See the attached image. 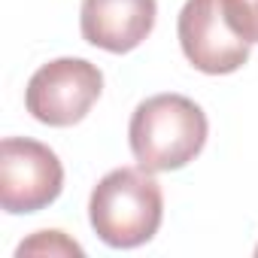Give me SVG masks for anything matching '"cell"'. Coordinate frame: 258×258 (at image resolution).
<instances>
[{
	"instance_id": "cell-6",
	"label": "cell",
	"mask_w": 258,
	"mask_h": 258,
	"mask_svg": "<svg viewBox=\"0 0 258 258\" xmlns=\"http://www.w3.org/2000/svg\"><path fill=\"white\" fill-rule=\"evenodd\" d=\"M155 16V0H82L79 31L85 43L112 55H124L152 34Z\"/></svg>"
},
{
	"instance_id": "cell-8",
	"label": "cell",
	"mask_w": 258,
	"mask_h": 258,
	"mask_svg": "<svg viewBox=\"0 0 258 258\" xmlns=\"http://www.w3.org/2000/svg\"><path fill=\"white\" fill-rule=\"evenodd\" d=\"M222 4L234 31L255 46L258 43V0H222Z\"/></svg>"
},
{
	"instance_id": "cell-1",
	"label": "cell",
	"mask_w": 258,
	"mask_h": 258,
	"mask_svg": "<svg viewBox=\"0 0 258 258\" xmlns=\"http://www.w3.org/2000/svg\"><path fill=\"white\" fill-rule=\"evenodd\" d=\"M210 137L207 112L185 94H152L137 103L127 140L137 164L149 173H170L195 161Z\"/></svg>"
},
{
	"instance_id": "cell-2",
	"label": "cell",
	"mask_w": 258,
	"mask_h": 258,
	"mask_svg": "<svg viewBox=\"0 0 258 258\" xmlns=\"http://www.w3.org/2000/svg\"><path fill=\"white\" fill-rule=\"evenodd\" d=\"M164 219V191L143 167L109 170L88 198V222L112 249H137L149 243Z\"/></svg>"
},
{
	"instance_id": "cell-7",
	"label": "cell",
	"mask_w": 258,
	"mask_h": 258,
	"mask_svg": "<svg viewBox=\"0 0 258 258\" xmlns=\"http://www.w3.org/2000/svg\"><path fill=\"white\" fill-rule=\"evenodd\" d=\"M19 258L25 255H82V246L70 240L64 231H37L31 240H25L16 249Z\"/></svg>"
},
{
	"instance_id": "cell-4",
	"label": "cell",
	"mask_w": 258,
	"mask_h": 258,
	"mask_svg": "<svg viewBox=\"0 0 258 258\" xmlns=\"http://www.w3.org/2000/svg\"><path fill=\"white\" fill-rule=\"evenodd\" d=\"M64 188L61 158L40 140L7 137L0 143V207L10 216L40 213Z\"/></svg>"
},
{
	"instance_id": "cell-5",
	"label": "cell",
	"mask_w": 258,
	"mask_h": 258,
	"mask_svg": "<svg viewBox=\"0 0 258 258\" xmlns=\"http://www.w3.org/2000/svg\"><path fill=\"white\" fill-rule=\"evenodd\" d=\"M176 37L188 64L207 76H228L240 70L252 52V43L234 31L222 0H185Z\"/></svg>"
},
{
	"instance_id": "cell-3",
	"label": "cell",
	"mask_w": 258,
	"mask_h": 258,
	"mask_svg": "<svg viewBox=\"0 0 258 258\" xmlns=\"http://www.w3.org/2000/svg\"><path fill=\"white\" fill-rule=\"evenodd\" d=\"M100 91L103 73L97 64L85 58H55L31 76L25 88V106L49 127H70L91 112Z\"/></svg>"
},
{
	"instance_id": "cell-9",
	"label": "cell",
	"mask_w": 258,
	"mask_h": 258,
	"mask_svg": "<svg viewBox=\"0 0 258 258\" xmlns=\"http://www.w3.org/2000/svg\"><path fill=\"white\" fill-rule=\"evenodd\" d=\"M255 255H258V249H255Z\"/></svg>"
}]
</instances>
